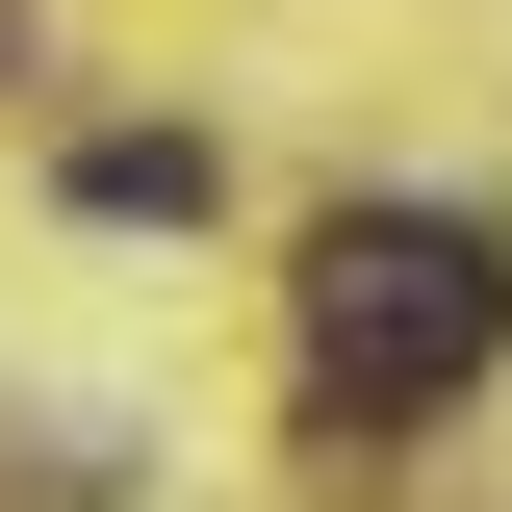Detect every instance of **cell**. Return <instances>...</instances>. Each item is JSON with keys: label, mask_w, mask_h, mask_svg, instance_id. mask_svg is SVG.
I'll list each match as a JSON object with an SVG mask.
<instances>
[{"label": "cell", "mask_w": 512, "mask_h": 512, "mask_svg": "<svg viewBox=\"0 0 512 512\" xmlns=\"http://www.w3.org/2000/svg\"><path fill=\"white\" fill-rule=\"evenodd\" d=\"M487 359H512V231H461V205L308 231V410H461Z\"/></svg>", "instance_id": "cell-1"}, {"label": "cell", "mask_w": 512, "mask_h": 512, "mask_svg": "<svg viewBox=\"0 0 512 512\" xmlns=\"http://www.w3.org/2000/svg\"><path fill=\"white\" fill-rule=\"evenodd\" d=\"M77 205H103V231H154V205H205V128H103V154H77Z\"/></svg>", "instance_id": "cell-2"}]
</instances>
